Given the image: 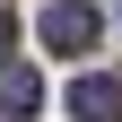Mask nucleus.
<instances>
[{
  "label": "nucleus",
  "instance_id": "3",
  "mask_svg": "<svg viewBox=\"0 0 122 122\" xmlns=\"http://www.w3.org/2000/svg\"><path fill=\"white\" fill-rule=\"evenodd\" d=\"M35 96H44L35 70H26V61H0V113H35Z\"/></svg>",
  "mask_w": 122,
  "mask_h": 122
},
{
  "label": "nucleus",
  "instance_id": "1",
  "mask_svg": "<svg viewBox=\"0 0 122 122\" xmlns=\"http://www.w3.org/2000/svg\"><path fill=\"white\" fill-rule=\"evenodd\" d=\"M35 26H44V44H52L61 61H87V52L105 44V9H96V0H44Z\"/></svg>",
  "mask_w": 122,
  "mask_h": 122
},
{
  "label": "nucleus",
  "instance_id": "2",
  "mask_svg": "<svg viewBox=\"0 0 122 122\" xmlns=\"http://www.w3.org/2000/svg\"><path fill=\"white\" fill-rule=\"evenodd\" d=\"M70 113L79 122H122V79H70Z\"/></svg>",
  "mask_w": 122,
  "mask_h": 122
},
{
  "label": "nucleus",
  "instance_id": "4",
  "mask_svg": "<svg viewBox=\"0 0 122 122\" xmlns=\"http://www.w3.org/2000/svg\"><path fill=\"white\" fill-rule=\"evenodd\" d=\"M0 61H18V18L0 9Z\"/></svg>",
  "mask_w": 122,
  "mask_h": 122
}]
</instances>
